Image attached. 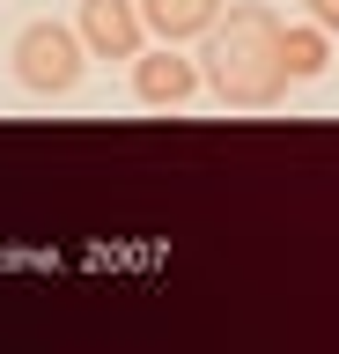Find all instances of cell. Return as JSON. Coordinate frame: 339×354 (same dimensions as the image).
Wrapping results in <instances>:
<instances>
[{"instance_id": "5", "label": "cell", "mask_w": 339, "mask_h": 354, "mask_svg": "<svg viewBox=\"0 0 339 354\" xmlns=\"http://www.w3.org/2000/svg\"><path fill=\"white\" fill-rule=\"evenodd\" d=\"M222 8L229 0H140V22H148V37H162V44H192V37H206V30L222 22Z\"/></svg>"}, {"instance_id": "6", "label": "cell", "mask_w": 339, "mask_h": 354, "mask_svg": "<svg viewBox=\"0 0 339 354\" xmlns=\"http://www.w3.org/2000/svg\"><path fill=\"white\" fill-rule=\"evenodd\" d=\"M332 30H317L310 15L302 22H288V82H317V74H325V66H332Z\"/></svg>"}, {"instance_id": "7", "label": "cell", "mask_w": 339, "mask_h": 354, "mask_svg": "<svg viewBox=\"0 0 339 354\" xmlns=\"http://www.w3.org/2000/svg\"><path fill=\"white\" fill-rule=\"evenodd\" d=\"M302 15H310L317 30H339V0H302Z\"/></svg>"}, {"instance_id": "2", "label": "cell", "mask_w": 339, "mask_h": 354, "mask_svg": "<svg viewBox=\"0 0 339 354\" xmlns=\"http://www.w3.org/2000/svg\"><path fill=\"white\" fill-rule=\"evenodd\" d=\"M15 82L30 88V96H74L81 88V74H89V44H81V30H67V22H23L15 30Z\"/></svg>"}, {"instance_id": "3", "label": "cell", "mask_w": 339, "mask_h": 354, "mask_svg": "<svg viewBox=\"0 0 339 354\" xmlns=\"http://www.w3.org/2000/svg\"><path fill=\"white\" fill-rule=\"evenodd\" d=\"M74 30L89 44V59H133L140 44H148L140 0H81V8H74Z\"/></svg>"}, {"instance_id": "4", "label": "cell", "mask_w": 339, "mask_h": 354, "mask_svg": "<svg viewBox=\"0 0 339 354\" xmlns=\"http://www.w3.org/2000/svg\"><path fill=\"white\" fill-rule=\"evenodd\" d=\"M200 59H184L177 44H155V52H148V44H140L133 52V96L140 104H155V111H177V104H192V96H200Z\"/></svg>"}, {"instance_id": "1", "label": "cell", "mask_w": 339, "mask_h": 354, "mask_svg": "<svg viewBox=\"0 0 339 354\" xmlns=\"http://www.w3.org/2000/svg\"><path fill=\"white\" fill-rule=\"evenodd\" d=\"M200 74L229 111H273L288 96V22L273 15L266 0L222 8V22L206 30Z\"/></svg>"}]
</instances>
